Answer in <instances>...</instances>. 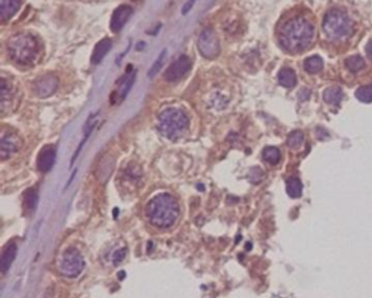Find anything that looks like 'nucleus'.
Wrapping results in <instances>:
<instances>
[{
  "label": "nucleus",
  "mask_w": 372,
  "mask_h": 298,
  "mask_svg": "<svg viewBox=\"0 0 372 298\" xmlns=\"http://www.w3.org/2000/svg\"><path fill=\"white\" fill-rule=\"evenodd\" d=\"M280 46L290 54L304 53L316 36L314 18L306 8H295L282 16L275 30Z\"/></svg>",
  "instance_id": "obj_1"
},
{
  "label": "nucleus",
  "mask_w": 372,
  "mask_h": 298,
  "mask_svg": "<svg viewBox=\"0 0 372 298\" xmlns=\"http://www.w3.org/2000/svg\"><path fill=\"white\" fill-rule=\"evenodd\" d=\"M149 222L158 229H168L179 217L180 208L177 200L169 193H159L153 197L146 205Z\"/></svg>",
  "instance_id": "obj_2"
},
{
  "label": "nucleus",
  "mask_w": 372,
  "mask_h": 298,
  "mask_svg": "<svg viewBox=\"0 0 372 298\" xmlns=\"http://www.w3.org/2000/svg\"><path fill=\"white\" fill-rule=\"evenodd\" d=\"M322 29L330 40L342 41L351 36L354 22L343 9L332 8L323 18Z\"/></svg>",
  "instance_id": "obj_3"
},
{
  "label": "nucleus",
  "mask_w": 372,
  "mask_h": 298,
  "mask_svg": "<svg viewBox=\"0 0 372 298\" xmlns=\"http://www.w3.org/2000/svg\"><path fill=\"white\" fill-rule=\"evenodd\" d=\"M189 126V119L181 109L166 108L158 115L157 127L164 137L176 140L181 137Z\"/></svg>",
  "instance_id": "obj_4"
},
{
  "label": "nucleus",
  "mask_w": 372,
  "mask_h": 298,
  "mask_svg": "<svg viewBox=\"0 0 372 298\" xmlns=\"http://www.w3.org/2000/svg\"><path fill=\"white\" fill-rule=\"evenodd\" d=\"M38 51L36 38L30 33H19L12 36L8 42V53L10 57L21 64L33 62Z\"/></svg>",
  "instance_id": "obj_5"
},
{
  "label": "nucleus",
  "mask_w": 372,
  "mask_h": 298,
  "mask_svg": "<svg viewBox=\"0 0 372 298\" xmlns=\"http://www.w3.org/2000/svg\"><path fill=\"white\" fill-rule=\"evenodd\" d=\"M85 268V261L79 250L68 248L62 252L59 264L60 273L69 278L78 277Z\"/></svg>",
  "instance_id": "obj_6"
},
{
  "label": "nucleus",
  "mask_w": 372,
  "mask_h": 298,
  "mask_svg": "<svg viewBox=\"0 0 372 298\" xmlns=\"http://www.w3.org/2000/svg\"><path fill=\"white\" fill-rule=\"evenodd\" d=\"M198 48L200 54L207 59H214L220 54V42L213 29H204L198 41Z\"/></svg>",
  "instance_id": "obj_7"
},
{
  "label": "nucleus",
  "mask_w": 372,
  "mask_h": 298,
  "mask_svg": "<svg viewBox=\"0 0 372 298\" xmlns=\"http://www.w3.org/2000/svg\"><path fill=\"white\" fill-rule=\"evenodd\" d=\"M191 60L188 56L181 55L177 59L170 63V66L165 71L164 78L168 82H176L187 74L191 69Z\"/></svg>",
  "instance_id": "obj_8"
},
{
  "label": "nucleus",
  "mask_w": 372,
  "mask_h": 298,
  "mask_svg": "<svg viewBox=\"0 0 372 298\" xmlns=\"http://www.w3.org/2000/svg\"><path fill=\"white\" fill-rule=\"evenodd\" d=\"M21 146V140L15 132H3L0 139V159L3 161L11 158L12 155L19 151Z\"/></svg>",
  "instance_id": "obj_9"
},
{
  "label": "nucleus",
  "mask_w": 372,
  "mask_h": 298,
  "mask_svg": "<svg viewBox=\"0 0 372 298\" xmlns=\"http://www.w3.org/2000/svg\"><path fill=\"white\" fill-rule=\"evenodd\" d=\"M58 88V79L53 74H46L41 77L35 81L34 90L37 96L48 97L56 92Z\"/></svg>",
  "instance_id": "obj_10"
},
{
  "label": "nucleus",
  "mask_w": 372,
  "mask_h": 298,
  "mask_svg": "<svg viewBox=\"0 0 372 298\" xmlns=\"http://www.w3.org/2000/svg\"><path fill=\"white\" fill-rule=\"evenodd\" d=\"M56 147L54 145L44 146L37 157V168L42 173H48L53 168L56 161Z\"/></svg>",
  "instance_id": "obj_11"
},
{
  "label": "nucleus",
  "mask_w": 372,
  "mask_h": 298,
  "mask_svg": "<svg viewBox=\"0 0 372 298\" xmlns=\"http://www.w3.org/2000/svg\"><path fill=\"white\" fill-rule=\"evenodd\" d=\"M132 8L129 6H119V7L113 12L111 19V30L114 33L118 32L124 28V25L129 20L132 15Z\"/></svg>",
  "instance_id": "obj_12"
},
{
  "label": "nucleus",
  "mask_w": 372,
  "mask_h": 298,
  "mask_svg": "<svg viewBox=\"0 0 372 298\" xmlns=\"http://www.w3.org/2000/svg\"><path fill=\"white\" fill-rule=\"evenodd\" d=\"M17 252L18 247L15 243H10L4 248L2 252V257H0V271H2L3 274H5L6 272L10 269L12 262H14L16 259Z\"/></svg>",
  "instance_id": "obj_13"
},
{
  "label": "nucleus",
  "mask_w": 372,
  "mask_h": 298,
  "mask_svg": "<svg viewBox=\"0 0 372 298\" xmlns=\"http://www.w3.org/2000/svg\"><path fill=\"white\" fill-rule=\"evenodd\" d=\"M112 45L113 43L110 38H103L102 41H100L98 44H96V46L93 50L92 57H91L92 63L94 64L100 63L103 60V58H104L108 54V51L111 50Z\"/></svg>",
  "instance_id": "obj_14"
},
{
  "label": "nucleus",
  "mask_w": 372,
  "mask_h": 298,
  "mask_svg": "<svg viewBox=\"0 0 372 298\" xmlns=\"http://www.w3.org/2000/svg\"><path fill=\"white\" fill-rule=\"evenodd\" d=\"M21 6V0H0V16L3 20H8Z\"/></svg>",
  "instance_id": "obj_15"
},
{
  "label": "nucleus",
  "mask_w": 372,
  "mask_h": 298,
  "mask_svg": "<svg viewBox=\"0 0 372 298\" xmlns=\"http://www.w3.org/2000/svg\"><path fill=\"white\" fill-rule=\"evenodd\" d=\"M278 83L284 88H293L297 82V77L295 71L291 68H283L277 74Z\"/></svg>",
  "instance_id": "obj_16"
},
{
  "label": "nucleus",
  "mask_w": 372,
  "mask_h": 298,
  "mask_svg": "<svg viewBox=\"0 0 372 298\" xmlns=\"http://www.w3.org/2000/svg\"><path fill=\"white\" fill-rule=\"evenodd\" d=\"M0 93H2L0 94V109H2L3 113H5L6 106L10 104L12 102V97H14L10 84L5 78H2V90H0Z\"/></svg>",
  "instance_id": "obj_17"
},
{
  "label": "nucleus",
  "mask_w": 372,
  "mask_h": 298,
  "mask_svg": "<svg viewBox=\"0 0 372 298\" xmlns=\"http://www.w3.org/2000/svg\"><path fill=\"white\" fill-rule=\"evenodd\" d=\"M286 192L293 199L300 198L303 194V184L299 178L292 177L286 181Z\"/></svg>",
  "instance_id": "obj_18"
},
{
  "label": "nucleus",
  "mask_w": 372,
  "mask_h": 298,
  "mask_svg": "<svg viewBox=\"0 0 372 298\" xmlns=\"http://www.w3.org/2000/svg\"><path fill=\"white\" fill-rule=\"evenodd\" d=\"M324 101L331 105H337L343 99V91L337 87H332L326 89L323 94Z\"/></svg>",
  "instance_id": "obj_19"
},
{
  "label": "nucleus",
  "mask_w": 372,
  "mask_h": 298,
  "mask_svg": "<svg viewBox=\"0 0 372 298\" xmlns=\"http://www.w3.org/2000/svg\"><path fill=\"white\" fill-rule=\"evenodd\" d=\"M304 68L307 72H309L311 74L320 72V71H321L323 68L322 58L317 55L307 58L304 62Z\"/></svg>",
  "instance_id": "obj_20"
},
{
  "label": "nucleus",
  "mask_w": 372,
  "mask_h": 298,
  "mask_svg": "<svg viewBox=\"0 0 372 298\" xmlns=\"http://www.w3.org/2000/svg\"><path fill=\"white\" fill-rule=\"evenodd\" d=\"M134 77H136V73H134V72L133 73L127 72L126 76H124V79L121 80V84L118 88V91L116 93H115L119 97L120 101L124 100L125 97L127 96V94L129 93V91L132 87V83L134 81Z\"/></svg>",
  "instance_id": "obj_21"
},
{
  "label": "nucleus",
  "mask_w": 372,
  "mask_h": 298,
  "mask_svg": "<svg viewBox=\"0 0 372 298\" xmlns=\"http://www.w3.org/2000/svg\"><path fill=\"white\" fill-rule=\"evenodd\" d=\"M262 155H263V160L271 165L277 164L282 158L281 151L275 146H266L264 150H263Z\"/></svg>",
  "instance_id": "obj_22"
},
{
  "label": "nucleus",
  "mask_w": 372,
  "mask_h": 298,
  "mask_svg": "<svg viewBox=\"0 0 372 298\" xmlns=\"http://www.w3.org/2000/svg\"><path fill=\"white\" fill-rule=\"evenodd\" d=\"M38 201V193L34 188H30L24 193V206L28 211H33Z\"/></svg>",
  "instance_id": "obj_23"
},
{
  "label": "nucleus",
  "mask_w": 372,
  "mask_h": 298,
  "mask_svg": "<svg viewBox=\"0 0 372 298\" xmlns=\"http://www.w3.org/2000/svg\"><path fill=\"white\" fill-rule=\"evenodd\" d=\"M346 67L348 68V70H350L351 72H359V71L362 70L363 67H364V60L362 59V57L360 56H351L349 57L347 60H346Z\"/></svg>",
  "instance_id": "obj_24"
},
{
  "label": "nucleus",
  "mask_w": 372,
  "mask_h": 298,
  "mask_svg": "<svg viewBox=\"0 0 372 298\" xmlns=\"http://www.w3.org/2000/svg\"><path fill=\"white\" fill-rule=\"evenodd\" d=\"M304 142V134L301 131H293L287 139V144L293 150H298Z\"/></svg>",
  "instance_id": "obj_25"
},
{
  "label": "nucleus",
  "mask_w": 372,
  "mask_h": 298,
  "mask_svg": "<svg viewBox=\"0 0 372 298\" xmlns=\"http://www.w3.org/2000/svg\"><path fill=\"white\" fill-rule=\"evenodd\" d=\"M357 99L363 103H371L372 102V86H365L359 88L356 91Z\"/></svg>",
  "instance_id": "obj_26"
},
{
  "label": "nucleus",
  "mask_w": 372,
  "mask_h": 298,
  "mask_svg": "<svg viewBox=\"0 0 372 298\" xmlns=\"http://www.w3.org/2000/svg\"><path fill=\"white\" fill-rule=\"evenodd\" d=\"M264 178V172H263L260 167H253L249 173V180L251 184H260Z\"/></svg>",
  "instance_id": "obj_27"
},
{
  "label": "nucleus",
  "mask_w": 372,
  "mask_h": 298,
  "mask_svg": "<svg viewBox=\"0 0 372 298\" xmlns=\"http://www.w3.org/2000/svg\"><path fill=\"white\" fill-rule=\"evenodd\" d=\"M166 56V50H163L162 54L158 56L157 59L155 60V62L153 63V66L151 67V69L149 70V72H147V77L149 78H153L154 76H155L159 69H161V67L163 66V62H164V58Z\"/></svg>",
  "instance_id": "obj_28"
},
{
  "label": "nucleus",
  "mask_w": 372,
  "mask_h": 298,
  "mask_svg": "<svg viewBox=\"0 0 372 298\" xmlns=\"http://www.w3.org/2000/svg\"><path fill=\"white\" fill-rule=\"evenodd\" d=\"M127 256V249L126 248H119L114 252L113 255V264L115 267H118V265L125 260V258Z\"/></svg>",
  "instance_id": "obj_29"
},
{
  "label": "nucleus",
  "mask_w": 372,
  "mask_h": 298,
  "mask_svg": "<svg viewBox=\"0 0 372 298\" xmlns=\"http://www.w3.org/2000/svg\"><path fill=\"white\" fill-rule=\"evenodd\" d=\"M196 2H197V0H188V2L184 4L183 8H182V10H181V12H182V15H183V16H184V15H187L188 12L192 9V7H194V5L196 4Z\"/></svg>",
  "instance_id": "obj_30"
},
{
  "label": "nucleus",
  "mask_w": 372,
  "mask_h": 298,
  "mask_svg": "<svg viewBox=\"0 0 372 298\" xmlns=\"http://www.w3.org/2000/svg\"><path fill=\"white\" fill-rule=\"evenodd\" d=\"M365 53H367V56L372 60V41H370L367 46H365Z\"/></svg>",
  "instance_id": "obj_31"
},
{
  "label": "nucleus",
  "mask_w": 372,
  "mask_h": 298,
  "mask_svg": "<svg viewBox=\"0 0 372 298\" xmlns=\"http://www.w3.org/2000/svg\"><path fill=\"white\" fill-rule=\"evenodd\" d=\"M132 2H140V0H132Z\"/></svg>",
  "instance_id": "obj_32"
}]
</instances>
